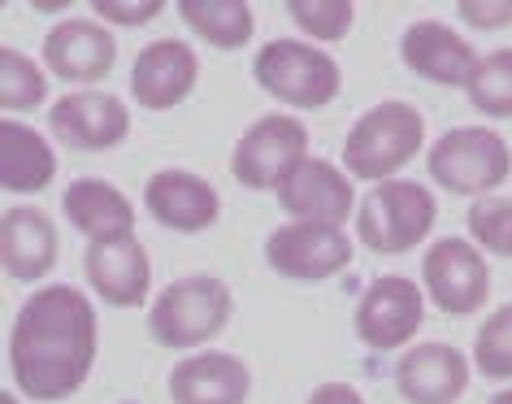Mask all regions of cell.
<instances>
[{
	"instance_id": "obj_17",
	"label": "cell",
	"mask_w": 512,
	"mask_h": 404,
	"mask_svg": "<svg viewBox=\"0 0 512 404\" xmlns=\"http://www.w3.org/2000/svg\"><path fill=\"white\" fill-rule=\"evenodd\" d=\"M144 205L161 226L196 235L217 222L222 196H217V187L209 179H200V174H191V170H157L144 187Z\"/></svg>"
},
{
	"instance_id": "obj_7",
	"label": "cell",
	"mask_w": 512,
	"mask_h": 404,
	"mask_svg": "<svg viewBox=\"0 0 512 404\" xmlns=\"http://www.w3.org/2000/svg\"><path fill=\"white\" fill-rule=\"evenodd\" d=\"M304 157H309V126L291 113H265L239 135L230 174L252 192H278Z\"/></svg>"
},
{
	"instance_id": "obj_30",
	"label": "cell",
	"mask_w": 512,
	"mask_h": 404,
	"mask_svg": "<svg viewBox=\"0 0 512 404\" xmlns=\"http://www.w3.org/2000/svg\"><path fill=\"white\" fill-rule=\"evenodd\" d=\"M456 14L478 31H499L512 22V0H460Z\"/></svg>"
},
{
	"instance_id": "obj_8",
	"label": "cell",
	"mask_w": 512,
	"mask_h": 404,
	"mask_svg": "<svg viewBox=\"0 0 512 404\" xmlns=\"http://www.w3.org/2000/svg\"><path fill=\"white\" fill-rule=\"evenodd\" d=\"M265 261H270V270L283 274V279L322 283L352 265V239L343 235V226L283 222L265 239Z\"/></svg>"
},
{
	"instance_id": "obj_31",
	"label": "cell",
	"mask_w": 512,
	"mask_h": 404,
	"mask_svg": "<svg viewBox=\"0 0 512 404\" xmlns=\"http://www.w3.org/2000/svg\"><path fill=\"white\" fill-rule=\"evenodd\" d=\"M309 404H365V396L352 383H322V387H313Z\"/></svg>"
},
{
	"instance_id": "obj_22",
	"label": "cell",
	"mask_w": 512,
	"mask_h": 404,
	"mask_svg": "<svg viewBox=\"0 0 512 404\" xmlns=\"http://www.w3.org/2000/svg\"><path fill=\"white\" fill-rule=\"evenodd\" d=\"M57 174V153L40 131L22 126L18 118L0 122V187L18 196L44 192Z\"/></svg>"
},
{
	"instance_id": "obj_11",
	"label": "cell",
	"mask_w": 512,
	"mask_h": 404,
	"mask_svg": "<svg viewBox=\"0 0 512 404\" xmlns=\"http://www.w3.org/2000/svg\"><path fill=\"white\" fill-rule=\"evenodd\" d=\"M48 126L74 153H105L131 135V109L109 92H70L48 109Z\"/></svg>"
},
{
	"instance_id": "obj_6",
	"label": "cell",
	"mask_w": 512,
	"mask_h": 404,
	"mask_svg": "<svg viewBox=\"0 0 512 404\" xmlns=\"http://www.w3.org/2000/svg\"><path fill=\"white\" fill-rule=\"evenodd\" d=\"M434 218H439V205L426 187L413 179H387L374 183V192L361 200L356 231H361L365 248L382 252V257H400L434 231Z\"/></svg>"
},
{
	"instance_id": "obj_5",
	"label": "cell",
	"mask_w": 512,
	"mask_h": 404,
	"mask_svg": "<svg viewBox=\"0 0 512 404\" xmlns=\"http://www.w3.org/2000/svg\"><path fill=\"white\" fill-rule=\"evenodd\" d=\"M430 179L452 196H486L508 183L512 148L491 126H456L430 148Z\"/></svg>"
},
{
	"instance_id": "obj_19",
	"label": "cell",
	"mask_w": 512,
	"mask_h": 404,
	"mask_svg": "<svg viewBox=\"0 0 512 404\" xmlns=\"http://www.w3.org/2000/svg\"><path fill=\"white\" fill-rule=\"evenodd\" d=\"M252 391V370L235 352L204 348L191 352L170 370V400L174 404H243Z\"/></svg>"
},
{
	"instance_id": "obj_12",
	"label": "cell",
	"mask_w": 512,
	"mask_h": 404,
	"mask_svg": "<svg viewBox=\"0 0 512 404\" xmlns=\"http://www.w3.org/2000/svg\"><path fill=\"white\" fill-rule=\"evenodd\" d=\"M278 205L291 222H317V226H343L356 205L352 179L335 161L304 157L278 187Z\"/></svg>"
},
{
	"instance_id": "obj_3",
	"label": "cell",
	"mask_w": 512,
	"mask_h": 404,
	"mask_svg": "<svg viewBox=\"0 0 512 404\" xmlns=\"http://www.w3.org/2000/svg\"><path fill=\"white\" fill-rule=\"evenodd\" d=\"M230 313H235V296L217 274H187V279H174L152 300L148 335L161 348H178V352L204 348L213 335L226 331Z\"/></svg>"
},
{
	"instance_id": "obj_21",
	"label": "cell",
	"mask_w": 512,
	"mask_h": 404,
	"mask_svg": "<svg viewBox=\"0 0 512 404\" xmlns=\"http://www.w3.org/2000/svg\"><path fill=\"white\" fill-rule=\"evenodd\" d=\"M61 205H66V222L79 235H87V244L135 235V205L105 179H74Z\"/></svg>"
},
{
	"instance_id": "obj_1",
	"label": "cell",
	"mask_w": 512,
	"mask_h": 404,
	"mask_svg": "<svg viewBox=\"0 0 512 404\" xmlns=\"http://www.w3.org/2000/svg\"><path fill=\"white\" fill-rule=\"evenodd\" d=\"M96 365V309L79 287L48 283L18 309L9 370L22 396L53 404L74 396Z\"/></svg>"
},
{
	"instance_id": "obj_18",
	"label": "cell",
	"mask_w": 512,
	"mask_h": 404,
	"mask_svg": "<svg viewBox=\"0 0 512 404\" xmlns=\"http://www.w3.org/2000/svg\"><path fill=\"white\" fill-rule=\"evenodd\" d=\"M400 57L413 74H421L426 83H443V87H465L473 66H478V53L469 48L465 35H456L439 18L413 22L400 35Z\"/></svg>"
},
{
	"instance_id": "obj_16",
	"label": "cell",
	"mask_w": 512,
	"mask_h": 404,
	"mask_svg": "<svg viewBox=\"0 0 512 404\" xmlns=\"http://www.w3.org/2000/svg\"><path fill=\"white\" fill-rule=\"evenodd\" d=\"M196 79H200V57L191 53V44L183 40H152L144 53L135 57V70H131V92L144 109L161 113V109H174L196 92Z\"/></svg>"
},
{
	"instance_id": "obj_9",
	"label": "cell",
	"mask_w": 512,
	"mask_h": 404,
	"mask_svg": "<svg viewBox=\"0 0 512 404\" xmlns=\"http://www.w3.org/2000/svg\"><path fill=\"white\" fill-rule=\"evenodd\" d=\"M421 283H426L430 300L452 318L478 313L486 292H491V270L478 244L460 235H447L439 244H430L426 261H421Z\"/></svg>"
},
{
	"instance_id": "obj_33",
	"label": "cell",
	"mask_w": 512,
	"mask_h": 404,
	"mask_svg": "<svg viewBox=\"0 0 512 404\" xmlns=\"http://www.w3.org/2000/svg\"><path fill=\"white\" fill-rule=\"evenodd\" d=\"M0 404H18V396L14 391H0Z\"/></svg>"
},
{
	"instance_id": "obj_23",
	"label": "cell",
	"mask_w": 512,
	"mask_h": 404,
	"mask_svg": "<svg viewBox=\"0 0 512 404\" xmlns=\"http://www.w3.org/2000/svg\"><path fill=\"white\" fill-rule=\"evenodd\" d=\"M178 14H183V22L200 35L204 44L222 48V53L243 48L252 40V31H256L252 5H243V0H183Z\"/></svg>"
},
{
	"instance_id": "obj_4",
	"label": "cell",
	"mask_w": 512,
	"mask_h": 404,
	"mask_svg": "<svg viewBox=\"0 0 512 404\" xmlns=\"http://www.w3.org/2000/svg\"><path fill=\"white\" fill-rule=\"evenodd\" d=\"M252 79L291 109H326L343 87V70L309 40H270L252 61Z\"/></svg>"
},
{
	"instance_id": "obj_15",
	"label": "cell",
	"mask_w": 512,
	"mask_h": 404,
	"mask_svg": "<svg viewBox=\"0 0 512 404\" xmlns=\"http://www.w3.org/2000/svg\"><path fill=\"white\" fill-rule=\"evenodd\" d=\"M118 61V40L105 31V22L66 18L44 35V66L66 83H96Z\"/></svg>"
},
{
	"instance_id": "obj_32",
	"label": "cell",
	"mask_w": 512,
	"mask_h": 404,
	"mask_svg": "<svg viewBox=\"0 0 512 404\" xmlns=\"http://www.w3.org/2000/svg\"><path fill=\"white\" fill-rule=\"evenodd\" d=\"M486 404H512V387H508V391H495V396L486 400Z\"/></svg>"
},
{
	"instance_id": "obj_26",
	"label": "cell",
	"mask_w": 512,
	"mask_h": 404,
	"mask_svg": "<svg viewBox=\"0 0 512 404\" xmlns=\"http://www.w3.org/2000/svg\"><path fill=\"white\" fill-rule=\"evenodd\" d=\"M473 365L482 378H512V305H499L473 339Z\"/></svg>"
},
{
	"instance_id": "obj_2",
	"label": "cell",
	"mask_w": 512,
	"mask_h": 404,
	"mask_svg": "<svg viewBox=\"0 0 512 404\" xmlns=\"http://www.w3.org/2000/svg\"><path fill=\"white\" fill-rule=\"evenodd\" d=\"M426 144V122L408 100H378L343 140V170L365 183L395 179Z\"/></svg>"
},
{
	"instance_id": "obj_25",
	"label": "cell",
	"mask_w": 512,
	"mask_h": 404,
	"mask_svg": "<svg viewBox=\"0 0 512 404\" xmlns=\"http://www.w3.org/2000/svg\"><path fill=\"white\" fill-rule=\"evenodd\" d=\"M44 96V70L31 57H22L18 48H0V105H5V113H31L44 105Z\"/></svg>"
},
{
	"instance_id": "obj_24",
	"label": "cell",
	"mask_w": 512,
	"mask_h": 404,
	"mask_svg": "<svg viewBox=\"0 0 512 404\" xmlns=\"http://www.w3.org/2000/svg\"><path fill=\"white\" fill-rule=\"evenodd\" d=\"M465 92L482 118H512V48H495V53L478 57Z\"/></svg>"
},
{
	"instance_id": "obj_14",
	"label": "cell",
	"mask_w": 512,
	"mask_h": 404,
	"mask_svg": "<svg viewBox=\"0 0 512 404\" xmlns=\"http://www.w3.org/2000/svg\"><path fill=\"white\" fill-rule=\"evenodd\" d=\"M469 357L452 344H413L395 361V387L408 404H456L469 391Z\"/></svg>"
},
{
	"instance_id": "obj_10",
	"label": "cell",
	"mask_w": 512,
	"mask_h": 404,
	"mask_svg": "<svg viewBox=\"0 0 512 404\" xmlns=\"http://www.w3.org/2000/svg\"><path fill=\"white\" fill-rule=\"evenodd\" d=\"M421 313H426V300H421V287L413 279H404V274H378L365 287L352 326L365 348L391 352V348H404L417 335Z\"/></svg>"
},
{
	"instance_id": "obj_20",
	"label": "cell",
	"mask_w": 512,
	"mask_h": 404,
	"mask_svg": "<svg viewBox=\"0 0 512 404\" xmlns=\"http://www.w3.org/2000/svg\"><path fill=\"white\" fill-rule=\"evenodd\" d=\"M57 226L44 209L31 205H9L0 218V257H5L9 279L18 283H40L57 265Z\"/></svg>"
},
{
	"instance_id": "obj_13",
	"label": "cell",
	"mask_w": 512,
	"mask_h": 404,
	"mask_svg": "<svg viewBox=\"0 0 512 404\" xmlns=\"http://www.w3.org/2000/svg\"><path fill=\"white\" fill-rule=\"evenodd\" d=\"M83 270H87L92 292L113 309H135V305H144L148 300L152 261H148V248L139 244L135 235L96 239V244H87Z\"/></svg>"
},
{
	"instance_id": "obj_29",
	"label": "cell",
	"mask_w": 512,
	"mask_h": 404,
	"mask_svg": "<svg viewBox=\"0 0 512 404\" xmlns=\"http://www.w3.org/2000/svg\"><path fill=\"white\" fill-rule=\"evenodd\" d=\"M161 0H96V14L100 22H118V27H144V22H152L161 14Z\"/></svg>"
},
{
	"instance_id": "obj_28",
	"label": "cell",
	"mask_w": 512,
	"mask_h": 404,
	"mask_svg": "<svg viewBox=\"0 0 512 404\" xmlns=\"http://www.w3.org/2000/svg\"><path fill=\"white\" fill-rule=\"evenodd\" d=\"M287 14L296 18V27L309 31L313 40L335 44V40H343V35L352 31L356 9L348 5V0H291Z\"/></svg>"
},
{
	"instance_id": "obj_27",
	"label": "cell",
	"mask_w": 512,
	"mask_h": 404,
	"mask_svg": "<svg viewBox=\"0 0 512 404\" xmlns=\"http://www.w3.org/2000/svg\"><path fill=\"white\" fill-rule=\"evenodd\" d=\"M469 235L473 244L491 257H512V200L508 196H482L469 209Z\"/></svg>"
}]
</instances>
